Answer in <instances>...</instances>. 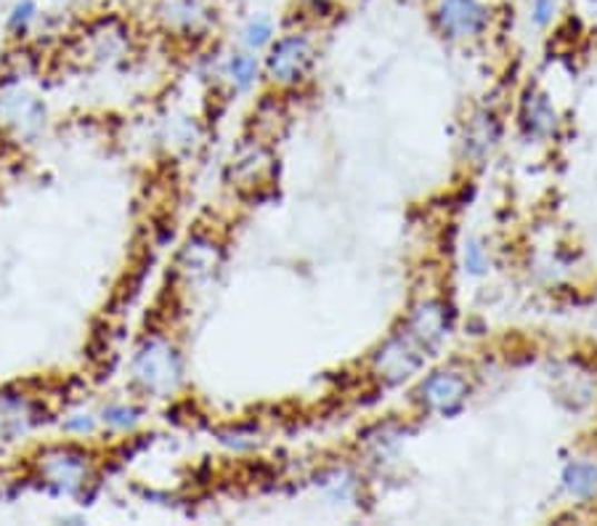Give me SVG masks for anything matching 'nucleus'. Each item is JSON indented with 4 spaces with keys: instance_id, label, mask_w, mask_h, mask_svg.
<instances>
[{
    "instance_id": "obj_1",
    "label": "nucleus",
    "mask_w": 597,
    "mask_h": 526,
    "mask_svg": "<svg viewBox=\"0 0 597 526\" xmlns=\"http://www.w3.org/2000/svg\"><path fill=\"white\" fill-rule=\"evenodd\" d=\"M133 380L149 394L173 391L181 380V359L178 351L165 340H147L133 359Z\"/></svg>"
},
{
    "instance_id": "obj_2",
    "label": "nucleus",
    "mask_w": 597,
    "mask_h": 526,
    "mask_svg": "<svg viewBox=\"0 0 597 526\" xmlns=\"http://www.w3.org/2000/svg\"><path fill=\"white\" fill-rule=\"evenodd\" d=\"M40 478L61 495H78L91 478V460L74 447H53L38 460Z\"/></svg>"
},
{
    "instance_id": "obj_3",
    "label": "nucleus",
    "mask_w": 597,
    "mask_h": 526,
    "mask_svg": "<svg viewBox=\"0 0 597 526\" xmlns=\"http://www.w3.org/2000/svg\"><path fill=\"white\" fill-rule=\"evenodd\" d=\"M314 61V46L304 36H285L271 46L269 57H266V72L273 83L292 86L306 78Z\"/></svg>"
},
{
    "instance_id": "obj_4",
    "label": "nucleus",
    "mask_w": 597,
    "mask_h": 526,
    "mask_svg": "<svg viewBox=\"0 0 597 526\" xmlns=\"http://www.w3.org/2000/svg\"><path fill=\"white\" fill-rule=\"evenodd\" d=\"M436 22L446 38H476L489 24V9L480 0H441Z\"/></svg>"
},
{
    "instance_id": "obj_5",
    "label": "nucleus",
    "mask_w": 597,
    "mask_h": 526,
    "mask_svg": "<svg viewBox=\"0 0 597 526\" xmlns=\"http://www.w3.org/2000/svg\"><path fill=\"white\" fill-rule=\"evenodd\" d=\"M468 380L459 373H436L420 386V399L441 415L457 413L468 399Z\"/></svg>"
},
{
    "instance_id": "obj_6",
    "label": "nucleus",
    "mask_w": 597,
    "mask_h": 526,
    "mask_svg": "<svg viewBox=\"0 0 597 526\" xmlns=\"http://www.w3.org/2000/svg\"><path fill=\"white\" fill-rule=\"evenodd\" d=\"M425 357H428V351H425L409 333H401L382 348L380 357H377V367H380V373H386L390 380H401L407 378L409 373H415L425 361Z\"/></svg>"
},
{
    "instance_id": "obj_7",
    "label": "nucleus",
    "mask_w": 597,
    "mask_h": 526,
    "mask_svg": "<svg viewBox=\"0 0 597 526\" xmlns=\"http://www.w3.org/2000/svg\"><path fill=\"white\" fill-rule=\"evenodd\" d=\"M449 314L441 304L428 300V304L417 306V311L411 314L407 333L420 344L425 351H434L441 340L449 335Z\"/></svg>"
},
{
    "instance_id": "obj_8",
    "label": "nucleus",
    "mask_w": 597,
    "mask_h": 526,
    "mask_svg": "<svg viewBox=\"0 0 597 526\" xmlns=\"http://www.w3.org/2000/svg\"><path fill=\"white\" fill-rule=\"evenodd\" d=\"M30 407H27L22 396H17V399L0 396V436H3L0 441H11L13 436L24 434L30 428Z\"/></svg>"
},
{
    "instance_id": "obj_9",
    "label": "nucleus",
    "mask_w": 597,
    "mask_h": 526,
    "mask_svg": "<svg viewBox=\"0 0 597 526\" xmlns=\"http://www.w3.org/2000/svg\"><path fill=\"white\" fill-rule=\"evenodd\" d=\"M499 139V126L494 120V115H478L472 118L468 126V133H465V152L472 157H484L494 147V141Z\"/></svg>"
},
{
    "instance_id": "obj_10",
    "label": "nucleus",
    "mask_w": 597,
    "mask_h": 526,
    "mask_svg": "<svg viewBox=\"0 0 597 526\" xmlns=\"http://www.w3.org/2000/svg\"><path fill=\"white\" fill-rule=\"evenodd\" d=\"M226 72H229L231 83H235L239 91H247L250 86H256V80L260 75V61L256 57V51L235 53V57L229 59V67H226Z\"/></svg>"
},
{
    "instance_id": "obj_11",
    "label": "nucleus",
    "mask_w": 597,
    "mask_h": 526,
    "mask_svg": "<svg viewBox=\"0 0 597 526\" xmlns=\"http://www.w3.org/2000/svg\"><path fill=\"white\" fill-rule=\"evenodd\" d=\"M524 118H526V126L531 128L534 133H550L553 126H555L553 105L545 99V96H537V93L528 96L526 99Z\"/></svg>"
},
{
    "instance_id": "obj_12",
    "label": "nucleus",
    "mask_w": 597,
    "mask_h": 526,
    "mask_svg": "<svg viewBox=\"0 0 597 526\" xmlns=\"http://www.w3.org/2000/svg\"><path fill=\"white\" fill-rule=\"evenodd\" d=\"M38 13H40L38 0H17V3L9 9V13H6V30L17 38L27 36L30 27L38 22Z\"/></svg>"
},
{
    "instance_id": "obj_13",
    "label": "nucleus",
    "mask_w": 597,
    "mask_h": 526,
    "mask_svg": "<svg viewBox=\"0 0 597 526\" xmlns=\"http://www.w3.org/2000/svg\"><path fill=\"white\" fill-rule=\"evenodd\" d=\"M101 426L109 430H130L136 428V423L141 420V409L133 405H126V401H115V405H107L99 415Z\"/></svg>"
},
{
    "instance_id": "obj_14",
    "label": "nucleus",
    "mask_w": 597,
    "mask_h": 526,
    "mask_svg": "<svg viewBox=\"0 0 597 526\" xmlns=\"http://www.w3.org/2000/svg\"><path fill=\"white\" fill-rule=\"evenodd\" d=\"M563 478H566L568 492L576 497H587L597 489V470L593 466H587V463H574V466H568Z\"/></svg>"
},
{
    "instance_id": "obj_15",
    "label": "nucleus",
    "mask_w": 597,
    "mask_h": 526,
    "mask_svg": "<svg viewBox=\"0 0 597 526\" xmlns=\"http://www.w3.org/2000/svg\"><path fill=\"white\" fill-rule=\"evenodd\" d=\"M242 40H245V46L250 48V51H260V48L271 46V40H273L271 17H266V13H260V17H252L250 22L245 24Z\"/></svg>"
},
{
    "instance_id": "obj_16",
    "label": "nucleus",
    "mask_w": 597,
    "mask_h": 526,
    "mask_svg": "<svg viewBox=\"0 0 597 526\" xmlns=\"http://www.w3.org/2000/svg\"><path fill=\"white\" fill-rule=\"evenodd\" d=\"M64 430H67V434H74V436L93 434L96 418H93V415H88V413H74V415H70V418L64 420Z\"/></svg>"
},
{
    "instance_id": "obj_17",
    "label": "nucleus",
    "mask_w": 597,
    "mask_h": 526,
    "mask_svg": "<svg viewBox=\"0 0 597 526\" xmlns=\"http://www.w3.org/2000/svg\"><path fill=\"white\" fill-rule=\"evenodd\" d=\"M465 266H468V271L472 275H484L486 271V250L480 248V242H468V248H465Z\"/></svg>"
},
{
    "instance_id": "obj_18",
    "label": "nucleus",
    "mask_w": 597,
    "mask_h": 526,
    "mask_svg": "<svg viewBox=\"0 0 597 526\" xmlns=\"http://www.w3.org/2000/svg\"><path fill=\"white\" fill-rule=\"evenodd\" d=\"M555 6H558V0H531L534 24H539V27L550 24L555 17Z\"/></svg>"
},
{
    "instance_id": "obj_19",
    "label": "nucleus",
    "mask_w": 597,
    "mask_h": 526,
    "mask_svg": "<svg viewBox=\"0 0 597 526\" xmlns=\"http://www.w3.org/2000/svg\"><path fill=\"white\" fill-rule=\"evenodd\" d=\"M53 3H57V0H53Z\"/></svg>"
}]
</instances>
